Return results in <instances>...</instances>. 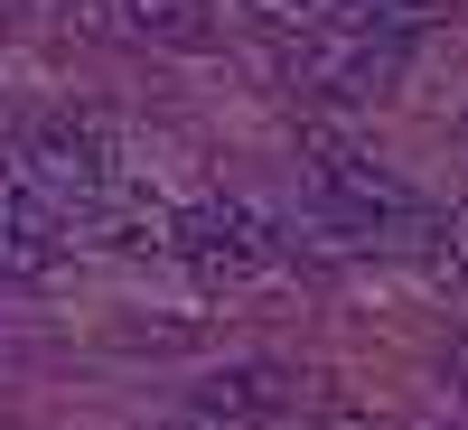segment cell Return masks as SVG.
I'll list each match as a JSON object with an SVG mask.
<instances>
[{
	"mask_svg": "<svg viewBox=\"0 0 468 430\" xmlns=\"http://www.w3.org/2000/svg\"><path fill=\"white\" fill-rule=\"evenodd\" d=\"M19 169L48 187L66 215L103 206V197H122V131H112L103 112H85V103H57V112H37L19 131Z\"/></svg>",
	"mask_w": 468,
	"mask_h": 430,
	"instance_id": "cell-1",
	"label": "cell"
},
{
	"mask_svg": "<svg viewBox=\"0 0 468 430\" xmlns=\"http://www.w3.org/2000/svg\"><path fill=\"white\" fill-rule=\"evenodd\" d=\"M300 169H309V187H319V206L337 225H356V234H412L421 225V197L375 160V150H356L337 122H309L300 131Z\"/></svg>",
	"mask_w": 468,
	"mask_h": 430,
	"instance_id": "cell-2",
	"label": "cell"
},
{
	"mask_svg": "<svg viewBox=\"0 0 468 430\" xmlns=\"http://www.w3.org/2000/svg\"><path fill=\"white\" fill-rule=\"evenodd\" d=\"M169 253L197 281H262L282 262V225H262L244 197H197V206L169 215Z\"/></svg>",
	"mask_w": 468,
	"mask_h": 430,
	"instance_id": "cell-3",
	"label": "cell"
},
{
	"mask_svg": "<svg viewBox=\"0 0 468 430\" xmlns=\"http://www.w3.org/2000/svg\"><path fill=\"white\" fill-rule=\"evenodd\" d=\"M57 262H66V206L19 160H0V271L10 281H48Z\"/></svg>",
	"mask_w": 468,
	"mask_h": 430,
	"instance_id": "cell-4",
	"label": "cell"
},
{
	"mask_svg": "<svg viewBox=\"0 0 468 430\" xmlns=\"http://www.w3.org/2000/svg\"><path fill=\"white\" fill-rule=\"evenodd\" d=\"M282 412H300V365L253 356V365H225L197 383V430H262Z\"/></svg>",
	"mask_w": 468,
	"mask_h": 430,
	"instance_id": "cell-5",
	"label": "cell"
},
{
	"mask_svg": "<svg viewBox=\"0 0 468 430\" xmlns=\"http://www.w3.org/2000/svg\"><path fill=\"white\" fill-rule=\"evenodd\" d=\"M112 28H132L141 47H216L207 0H112Z\"/></svg>",
	"mask_w": 468,
	"mask_h": 430,
	"instance_id": "cell-6",
	"label": "cell"
},
{
	"mask_svg": "<svg viewBox=\"0 0 468 430\" xmlns=\"http://www.w3.org/2000/svg\"><path fill=\"white\" fill-rule=\"evenodd\" d=\"M450 383L468 393V328H459V346H450Z\"/></svg>",
	"mask_w": 468,
	"mask_h": 430,
	"instance_id": "cell-7",
	"label": "cell"
},
{
	"mask_svg": "<svg viewBox=\"0 0 468 430\" xmlns=\"http://www.w3.org/2000/svg\"><path fill=\"white\" fill-rule=\"evenodd\" d=\"M66 10H75V19H112V0H66Z\"/></svg>",
	"mask_w": 468,
	"mask_h": 430,
	"instance_id": "cell-8",
	"label": "cell"
}]
</instances>
